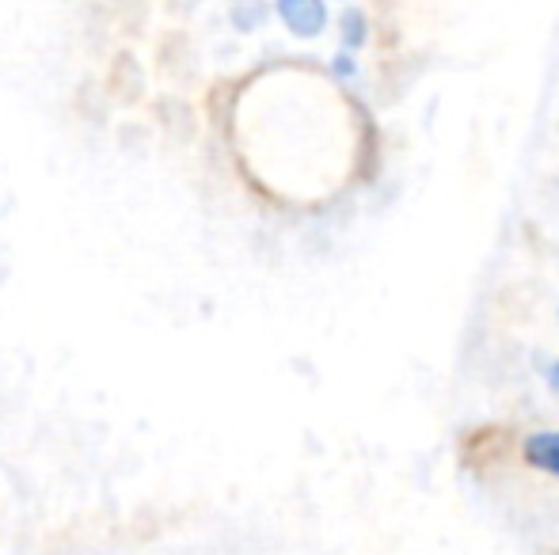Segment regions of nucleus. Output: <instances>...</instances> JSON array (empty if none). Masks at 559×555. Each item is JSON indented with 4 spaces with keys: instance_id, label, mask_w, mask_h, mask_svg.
Here are the masks:
<instances>
[{
    "instance_id": "1",
    "label": "nucleus",
    "mask_w": 559,
    "mask_h": 555,
    "mask_svg": "<svg viewBox=\"0 0 559 555\" xmlns=\"http://www.w3.org/2000/svg\"><path fill=\"white\" fill-rule=\"evenodd\" d=\"M278 15L297 38H317L328 27V4L324 0H278Z\"/></svg>"
},
{
    "instance_id": "2",
    "label": "nucleus",
    "mask_w": 559,
    "mask_h": 555,
    "mask_svg": "<svg viewBox=\"0 0 559 555\" xmlns=\"http://www.w3.org/2000/svg\"><path fill=\"white\" fill-rule=\"evenodd\" d=\"M525 460L540 472L559 475V430H548V434H533L525 442Z\"/></svg>"
},
{
    "instance_id": "3",
    "label": "nucleus",
    "mask_w": 559,
    "mask_h": 555,
    "mask_svg": "<svg viewBox=\"0 0 559 555\" xmlns=\"http://www.w3.org/2000/svg\"><path fill=\"white\" fill-rule=\"evenodd\" d=\"M343 43L346 46L366 43V15H361V12H346L343 15Z\"/></svg>"
},
{
    "instance_id": "4",
    "label": "nucleus",
    "mask_w": 559,
    "mask_h": 555,
    "mask_svg": "<svg viewBox=\"0 0 559 555\" xmlns=\"http://www.w3.org/2000/svg\"><path fill=\"white\" fill-rule=\"evenodd\" d=\"M548 385H552V388H556V393H559V362L552 365V373H548Z\"/></svg>"
}]
</instances>
